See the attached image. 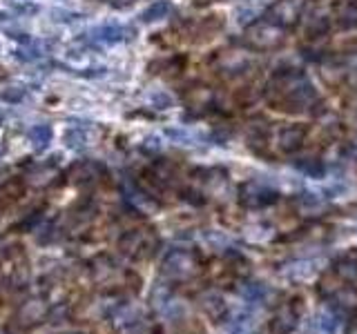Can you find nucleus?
I'll use <instances>...</instances> for the list:
<instances>
[{
    "label": "nucleus",
    "instance_id": "nucleus-4",
    "mask_svg": "<svg viewBox=\"0 0 357 334\" xmlns=\"http://www.w3.org/2000/svg\"><path fill=\"white\" fill-rule=\"evenodd\" d=\"M195 268L197 263L188 252H174L163 263V272L170 279H188L190 274H195Z\"/></svg>",
    "mask_w": 357,
    "mask_h": 334
},
{
    "label": "nucleus",
    "instance_id": "nucleus-7",
    "mask_svg": "<svg viewBox=\"0 0 357 334\" xmlns=\"http://www.w3.org/2000/svg\"><path fill=\"white\" fill-rule=\"evenodd\" d=\"M337 272L342 277H348V279H357V259H346L337 266Z\"/></svg>",
    "mask_w": 357,
    "mask_h": 334
},
{
    "label": "nucleus",
    "instance_id": "nucleus-2",
    "mask_svg": "<svg viewBox=\"0 0 357 334\" xmlns=\"http://www.w3.org/2000/svg\"><path fill=\"white\" fill-rule=\"evenodd\" d=\"M248 45L255 49H273L284 40V27L271 21L257 23L248 29Z\"/></svg>",
    "mask_w": 357,
    "mask_h": 334
},
{
    "label": "nucleus",
    "instance_id": "nucleus-5",
    "mask_svg": "<svg viewBox=\"0 0 357 334\" xmlns=\"http://www.w3.org/2000/svg\"><path fill=\"white\" fill-rule=\"evenodd\" d=\"M243 201H246V203L252 205V207L268 205V203H273V201H275V192L266 190V188H259V185H248Z\"/></svg>",
    "mask_w": 357,
    "mask_h": 334
},
{
    "label": "nucleus",
    "instance_id": "nucleus-6",
    "mask_svg": "<svg viewBox=\"0 0 357 334\" xmlns=\"http://www.w3.org/2000/svg\"><path fill=\"white\" fill-rule=\"evenodd\" d=\"M304 140V129L299 127H288L284 129L280 134V147L284 149V152H295Z\"/></svg>",
    "mask_w": 357,
    "mask_h": 334
},
{
    "label": "nucleus",
    "instance_id": "nucleus-1",
    "mask_svg": "<svg viewBox=\"0 0 357 334\" xmlns=\"http://www.w3.org/2000/svg\"><path fill=\"white\" fill-rule=\"evenodd\" d=\"M271 90H273L271 101L273 105H277V110L301 112V110H308L312 103H317L315 87L301 74H286V76L275 78Z\"/></svg>",
    "mask_w": 357,
    "mask_h": 334
},
{
    "label": "nucleus",
    "instance_id": "nucleus-3",
    "mask_svg": "<svg viewBox=\"0 0 357 334\" xmlns=\"http://www.w3.org/2000/svg\"><path fill=\"white\" fill-rule=\"evenodd\" d=\"M301 10H304V0H277L271 7V12H268L266 21L280 25V27H291L293 23H297Z\"/></svg>",
    "mask_w": 357,
    "mask_h": 334
}]
</instances>
